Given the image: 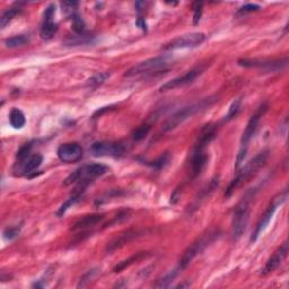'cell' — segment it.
Returning <instances> with one entry per match:
<instances>
[{
    "label": "cell",
    "mask_w": 289,
    "mask_h": 289,
    "mask_svg": "<svg viewBox=\"0 0 289 289\" xmlns=\"http://www.w3.org/2000/svg\"><path fill=\"white\" fill-rule=\"evenodd\" d=\"M216 135L217 128L215 124H207L200 130L197 142L194 144V147L191 152L190 162H189V172H190L192 180L200 175L207 166V163H208L207 148L210 142L216 138Z\"/></svg>",
    "instance_id": "cell-1"
},
{
    "label": "cell",
    "mask_w": 289,
    "mask_h": 289,
    "mask_svg": "<svg viewBox=\"0 0 289 289\" xmlns=\"http://www.w3.org/2000/svg\"><path fill=\"white\" fill-rule=\"evenodd\" d=\"M258 188L250 189L246 191L244 197L238 202L233 213V220H231V238L233 241H238L244 234L249 223L250 212H251V203L254 199Z\"/></svg>",
    "instance_id": "cell-2"
},
{
    "label": "cell",
    "mask_w": 289,
    "mask_h": 289,
    "mask_svg": "<svg viewBox=\"0 0 289 289\" xmlns=\"http://www.w3.org/2000/svg\"><path fill=\"white\" fill-rule=\"evenodd\" d=\"M217 101H218V97L213 95V96H209V97L202 98L200 101L195 103H192V104L188 106H184L183 109L178 110L177 112L172 114V116H171L169 119L164 122L163 130L172 131L174 129H176L177 127H180L182 123H184L185 121L195 116L197 113L209 109L210 106H212Z\"/></svg>",
    "instance_id": "cell-3"
},
{
    "label": "cell",
    "mask_w": 289,
    "mask_h": 289,
    "mask_svg": "<svg viewBox=\"0 0 289 289\" xmlns=\"http://www.w3.org/2000/svg\"><path fill=\"white\" fill-rule=\"evenodd\" d=\"M268 157H269V151L266 149V151L259 153L254 158L250 160L245 166L242 167L240 172L237 173L236 177H235L227 187L226 191H225V197H231V194H233L238 188H241L242 185L250 180V178L254 176L255 174L258 173V171L266 165Z\"/></svg>",
    "instance_id": "cell-4"
},
{
    "label": "cell",
    "mask_w": 289,
    "mask_h": 289,
    "mask_svg": "<svg viewBox=\"0 0 289 289\" xmlns=\"http://www.w3.org/2000/svg\"><path fill=\"white\" fill-rule=\"evenodd\" d=\"M109 167L104 164L93 163L77 169L65 180V185L77 183L78 188L86 189L95 178L105 175L109 172Z\"/></svg>",
    "instance_id": "cell-5"
},
{
    "label": "cell",
    "mask_w": 289,
    "mask_h": 289,
    "mask_svg": "<svg viewBox=\"0 0 289 289\" xmlns=\"http://www.w3.org/2000/svg\"><path fill=\"white\" fill-rule=\"evenodd\" d=\"M268 109H269L268 103H262V104L256 109L255 113L250 117L249 122L246 124L245 129L243 131V135H242V138H241V147L236 158V169H238V167L241 166V164L244 162L245 156L248 154L249 144L251 142L253 137L255 135L256 131H258L260 121H261L262 116H265L266 112L268 111Z\"/></svg>",
    "instance_id": "cell-6"
},
{
    "label": "cell",
    "mask_w": 289,
    "mask_h": 289,
    "mask_svg": "<svg viewBox=\"0 0 289 289\" xmlns=\"http://www.w3.org/2000/svg\"><path fill=\"white\" fill-rule=\"evenodd\" d=\"M219 236L220 235L218 231H208V233L205 235H202L200 238H198L197 241L188 246V249L185 250L183 255L181 256L180 261H178V265L176 267L181 271L187 269L188 266L192 262V260L197 258L199 254H201V253L205 251L209 245H212Z\"/></svg>",
    "instance_id": "cell-7"
},
{
    "label": "cell",
    "mask_w": 289,
    "mask_h": 289,
    "mask_svg": "<svg viewBox=\"0 0 289 289\" xmlns=\"http://www.w3.org/2000/svg\"><path fill=\"white\" fill-rule=\"evenodd\" d=\"M171 61L170 56H159L155 58H151L145 60V61L139 62L138 65L131 67L129 70L126 71L124 77H135L138 75H146V74H153L154 71H158L160 69H164Z\"/></svg>",
    "instance_id": "cell-8"
},
{
    "label": "cell",
    "mask_w": 289,
    "mask_h": 289,
    "mask_svg": "<svg viewBox=\"0 0 289 289\" xmlns=\"http://www.w3.org/2000/svg\"><path fill=\"white\" fill-rule=\"evenodd\" d=\"M288 198V190H285L283 193L278 194L276 198H273L272 202H270V205L268 206V208L266 209V212H263V215L261 216V218H260L259 223L256 224V227H255V231L254 233H253L252 237H251V242L252 243H254V242L258 240L260 235L262 234V231L266 230L268 225L271 222V219H272V217L274 215V212H277V208L279 206L283 205V203L287 200Z\"/></svg>",
    "instance_id": "cell-9"
},
{
    "label": "cell",
    "mask_w": 289,
    "mask_h": 289,
    "mask_svg": "<svg viewBox=\"0 0 289 289\" xmlns=\"http://www.w3.org/2000/svg\"><path fill=\"white\" fill-rule=\"evenodd\" d=\"M206 40V35L201 32H193L184 35H180L172 41L163 45L162 50L164 51H174V50L180 49H189V48H197L201 45Z\"/></svg>",
    "instance_id": "cell-10"
},
{
    "label": "cell",
    "mask_w": 289,
    "mask_h": 289,
    "mask_svg": "<svg viewBox=\"0 0 289 289\" xmlns=\"http://www.w3.org/2000/svg\"><path fill=\"white\" fill-rule=\"evenodd\" d=\"M91 154L95 157H121L126 153V147L121 142L114 141H97L89 148Z\"/></svg>",
    "instance_id": "cell-11"
},
{
    "label": "cell",
    "mask_w": 289,
    "mask_h": 289,
    "mask_svg": "<svg viewBox=\"0 0 289 289\" xmlns=\"http://www.w3.org/2000/svg\"><path fill=\"white\" fill-rule=\"evenodd\" d=\"M203 73V67H195L193 69L189 70L188 73H185L182 76H178L174 79L167 81L164 85H162L159 88L160 92H166V91H172V89L184 87L187 85H190L193 83V81L197 79V78L200 76Z\"/></svg>",
    "instance_id": "cell-12"
},
{
    "label": "cell",
    "mask_w": 289,
    "mask_h": 289,
    "mask_svg": "<svg viewBox=\"0 0 289 289\" xmlns=\"http://www.w3.org/2000/svg\"><path fill=\"white\" fill-rule=\"evenodd\" d=\"M57 155L63 163H76L83 158L84 149L78 142H67L60 146L57 151Z\"/></svg>",
    "instance_id": "cell-13"
},
{
    "label": "cell",
    "mask_w": 289,
    "mask_h": 289,
    "mask_svg": "<svg viewBox=\"0 0 289 289\" xmlns=\"http://www.w3.org/2000/svg\"><path fill=\"white\" fill-rule=\"evenodd\" d=\"M288 59L285 58L284 60H276V61H265V60H248L241 59L238 60V65L246 68H260V69L268 70V71H278L287 66Z\"/></svg>",
    "instance_id": "cell-14"
},
{
    "label": "cell",
    "mask_w": 289,
    "mask_h": 289,
    "mask_svg": "<svg viewBox=\"0 0 289 289\" xmlns=\"http://www.w3.org/2000/svg\"><path fill=\"white\" fill-rule=\"evenodd\" d=\"M56 14V6L51 3L46 7L45 12L43 14V23H42L41 27V38L43 40H50L52 39L53 35L57 33L58 31V24L53 22V17H55Z\"/></svg>",
    "instance_id": "cell-15"
},
{
    "label": "cell",
    "mask_w": 289,
    "mask_h": 289,
    "mask_svg": "<svg viewBox=\"0 0 289 289\" xmlns=\"http://www.w3.org/2000/svg\"><path fill=\"white\" fill-rule=\"evenodd\" d=\"M288 250H289L288 241H285L284 244L273 253V255L271 256L269 260H268L266 266L263 267V269L261 270V276H268V274L273 272V271L284 262V260L286 259V256L288 254Z\"/></svg>",
    "instance_id": "cell-16"
},
{
    "label": "cell",
    "mask_w": 289,
    "mask_h": 289,
    "mask_svg": "<svg viewBox=\"0 0 289 289\" xmlns=\"http://www.w3.org/2000/svg\"><path fill=\"white\" fill-rule=\"evenodd\" d=\"M218 184H219V178L218 176L213 177L212 181L209 182L208 184L206 185L205 188L201 189L200 191H199V193L197 194V197L194 198L193 202L191 203L190 207L188 208V212L190 213H193L195 210H197L199 207L201 206V203L206 200V199H208L213 191L216 190L217 188H218Z\"/></svg>",
    "instance_id": "cell-17"
},
{
    "label": "cell",
    "mask_w": 289,
    "mask_h": 289,
    "mask_svg": "<svg viewBox=\"0 0 289 289\" xmlns=\"http://www.w3.org/2000/svg\"><path fill=\"white\" fill-rule=\"evenodd\" d=\"M140 234L141 231H135V230L126 231L124 233L120 234L116 238H114L112 242H110L108 248H106V253H108V254H111V253L116 251V250L122 248L124 244L129 243L130 241H133L134 238L139 236Z\"/></svg>",
    "instance_id": "cell-18"
},
{
    "label": "cell",
    "mask_w": 289,
    "mask_h": 289,
    "mask_svg": "<svg viewBox=\"0 0 289 289\" xmlns=\"http://www.w3.org/2000/svg\"><path fill=\"white\" fill-rule=\"evenodd\" d=\"M104 220V215H99V213H95V215H88L85 216L79 220H77L76 223L73 225L71 227V231H80V230H86L89 227H94L96 225L99 224Z\"/></svg>",
    "instance_id": "cell-19"
},
{
    "label": "cell",
    "mask_w": 289,
    "mask_h": 289,
    "mask_svg": "<svg viewBox=\"0 0 289 289\" xmlns=\"http://www.w3.org/2000/svg\"><path fill=\"white\" fill-rule=\"evenodd\" d=\"M42 163H43V156L41 154L31 155L30 158H28L22 166L23 174L28 175V174L33 173L34 171H37L39 167L42 165Z\"/></svg>",
    "instance_id": "cell-20"
},
{
    "label": "cell",
    "mask_w": 289,
    "mask_h": 289,
    "mask_svg": "<svg viewBox=\"0 0 289 289\" xmlns=\"http://www.w3.org/2000/svg\"><path fill=\"white\" fill-rule=\"evenodd\" d=\"M9 123L14 129H22L26 124V116L22 110L13 108L9 112Z\"/></svg>",
    "instance_id": "cell-21"
},
{
    "label": "cell",
    "mask_w": 289,
    "mask_h": 289,
    "mask_svg": "<svg viewBox=\"0 0 289 289\" xmlns=\"http://www.w3.org/2000/svg\"><path fill=\"white\" fill-rule=\"evenodd\" d=\"M182 272V271L178 269L177 267L174 268L170 271V272H167L165 276H163L162 278H159L158 280H157V283L154 285V287L156 288H169L174 280H175V278L178 276Z\"/></svg>",
    "instance_id": "cell-22"
},
{
    "label": "cell",
    "mask_w": 289,
    "mask_h": 289,
    "mask_svg": "<svg viewBox=\"0 0 289 289\" xmlns=\"http://www.w3.org/2000/svg\"><path fill=\"white\" fill-rule=\"evenodd\" d=\"M93 37L92 34L89 33H80L77 34L75 33L74 37H69L66 40V44L71 45V46H77V45H86L89 43H93Z\"/></svg>",
    "instance_id": "cell-23"
},
{
    "label": "cell",
    "mask_w": 289,
    "mask_h": 289,
    "mask_svg": "<svg viewBox=\"0 0 289 289\" xmlns=\"http://www.w3.org/2000/svg\"><path fill=\"white\" fill-rule=\"evenodd\" d=\"M83 194H84V191L76 190V192H75V194L73 195V197L68 199V200L65 203H63V205L61 207H60V208L58 209V212H57L56 215L58 216V217H62L66 213L67 210L69 209L71 206L76 205L77 202H79L81 200V198H83Z\"/></svg>",
    "instance_id": "cell-24"
},
{
    "label": "cell",
    "mask_w": 289,
    "mask_h": 289,
    "mask_svg": "<svg viewBox=\"0 0 289 289\" xmlns=\"http://www.w3.org/2000/svg\"><path fill=\"white\" fill-rule=\"evenodd\" d=\"M20 12H22L20 7H13V8L7 9L6 12L2 14L1 17H0V28H1V30L6 28L7 25L12 23V20L15 19V16L19 15Z\"/></svg>",
    "instance_id": "cell-25"
},
{
    "label": "cell",
    "mask_w": 289,
    "mask_h": 289,
    "mask_svg": "<svg viewBox=\"0 0 289 289\" xmlns=\"http://www.w3.org/2000/svg\"><path fill=\"white\" fill-rule=\"evenodd\" d=\"M28 43H30V37L25 34L15 35V37L8 38L5 40V45L7 48H10V49L19 48V46H23Z\"/></svg>",
    "instance_id": "cell-26"
},
{
    "label": "cell",
    "mask_w": 289,
    "mask_h": 289,
    "mask_svg": "<svg viewBox=\"0 0 289 289\" xmlns=\"http://www.w3.org/2000/svg\"><path fill=\"white\" fill-rule=\"evenodd\" d=\"M32 147H33V142H27V144L23 145L22 147L19 149V152H17L16 154V165H24V163L30 158Z\"/></svg>",
    "instance_id": "cell-27"
},
{
    "label": "cell",
    "mask_w": 289,
    "mask_h": 289,
    "mask_svg": "<svg viewBox=\"0 0 289 289\" xmlns=\"http://www.w3.org/2000/svg\"><path fill=\"white\" fill-rule=\"evenodd\" d=\"M145 255H146L145 253H137V254L133 255V256H131V258L127 259V260H123V261H121V262L117 263V265L113 268V271H114V272H120V271H122V270L126 269L127 267H129V266L133 265L134 262H137V261H139V260H141L142 258H144Z\"/></svg>",
    "instance_id": "cell-28"
},
{
    "label": "cell",
    "mask_w": 289,
    "mask_h": 289,
    "mask_svg": "<svg viewBox=\"0 0 289 289\" xmlns=\"http://www.w3.org/2000/svg\"><path fill=\"white\" fill-rule=\"evenodd\" d=\"M110 77V74L108 73H97L94 76L91 77L87 81V85L91 88H96L101 86L102 84H104V81Z\"/></svg>",
    "instance_id": "cell-29"
},
{
    "label": "cell",
    "mask_w": 289,
    "mask_h": 289,
    "mask_svg": "<svg viewBox=\"0 0 289 289\" xmlns=\"http://www.w3.org/2000/svg\"><path fill=\"white\" fill-rule=\"evenodd\" d=\"M149 131H151V124H148V123L141 124V126H139L137 129L134 130L133 139L135 141L144 140V139L147 137Z\"/></svg>",
    "instance_id": "cell-30"
},
{
    "label": "cell",
    "mask_w": 289,
    "mask_h": 289,
    "mask_svg": "<svg viewBox=\"0 0 289 289\" xmlns=\"http://www.w3.org/2000/svg\"><path fill=\"white\" fill-rule=\"evenodd\" d=\"M71 17V26H73V30L75 33L80 34L85 32V23L83 19H81L80 15L78 13H75Z\"/></svg>",
    "instance_id": "cell-31"
},
{
    "label": "cell",
    "mask_w": 289,
    "mask_h": 289,
    "mask_svg": "<svg viewBox=\"0 0 289 289\" xmlns=\"http://www.w3.org/2000/svg\"><path fill=\"white\" fill-rule=\"evenodd\" d=\"M241 103H242L241 99H236V101H234L233 103H231L230 109H228L227 114L225 116V121H226V122L233 120L234 117L237 116V114L241 111Z\"/></svg>",
    "instance_id": "cell-32"
},
{
    "label": "cell",
    "mask_w": 289,
    "mask_h": 289,
    "mask_svg": "<svg viewBox=\"0 0 289 289\" xmlns=\"http://www.w3.org/2000/svg\"><path fill=\"white\" fill-rule=\"evenodd\" d=\"M169 162H170V154L169 153H164L162 156H159L158 158L154 160L151 165L156 170H160V169H163V167L165 165H167V163Z\"/></svg>",
    "instance_id": "cell-33"
},
{
    "label": "cell",
    "mask_w": 289,
    "mask_h": 289,
    "mask_svg": "<svg viewBox=\"0 0 289 289\" xmlns=\"http://www.w3.org/2000/svg\"><path fill=\"white\" fill-rule=\"evenodd\" d=\"M79 3L77 1H63L61 2L62 7V13H65L66 15H73V14L76 13V9Z\"/></svg>",
    "instance_id": "cell-34"
},
{
    "label": "cell",
    "mask_w": 289,
    "mask_h": 289,
    "mask_svg": "<svg viewBox=\"0 0 289 289\" xmlns=\"http://www.w3.org/2000/svg\"><path fill=\"white\" fill-rule=\"evenodd\" d=\"M20 228L22 227H17V226H12V227H7L5 231H3V237L6 238V240H13V238H15L16 236H19V231H20Z\"/></svg>",
    "instance_id": "cell-35"
},
{
    "label": "cell",
    "mask_w": 289,
    "mask_h": 289,
    "mask_svg": "<svg viewBox=\"0 0 289 289\" xmlns=\"http://www.w3.org/2000/svg\"><path fill=\"white\" fill-rule=\"evenodd\" d=\"M202 7L203 3L202 2H194L193 3V24L198 25L200 23L201 16H202Z\"/></svg>",
    "instance_id": "cell-36"
},
{
    "label": "cell",
    "mask_w": 289,
    "mask_h": 289,
    "mask_svg": "<svg viewBox=\"0 0 289 289\" xmlns=\"http://www.w3.org/2000/svg\"><path fill=\"white\" fill-rule=\"evenodd\" d=\"M261 9V7L259 5H255V3H246L243 7H241L240 10H238V14H248V13H253L258 12V10Z\"/></svg>",
    "instance_id": "cell-37"
},
{
    "label": "cell",
    "mask_w": 289,
    "mask_h": 289,
    "mask_svg": "<svg viewBox=\"0 0 289 289\" xmlns=\"http://www.w3.org/2000/svg\"><path fill=\"white\" fill-rule=\"evenodd\" d=\"M148 5V2H145V1H140V2H135V8H137L138 12H141L142 9L146 8V6Z\"/></svg>",
    "instance_id": "cell-38"
},
{
    "label": "cell",
    "mask_w": 289,
    "mask_h": 289,
    "mask_svg": "<svg viewBox=\"0 0 289 289\" xmlns=\"http://www.w3.org/2000/svg\"><path fill=\"white\" fill-rule=\"evenodd\" d=\"M137 25H138V26L140 27V28H142V30L146 31V23H145L144 19H141V17H139L138 20H137Z\"/></svg>",
    "instance_id": "cell-39"
}]
</instances>
